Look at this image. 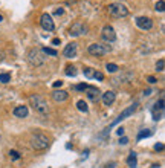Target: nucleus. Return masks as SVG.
Returning a JSON list of instances; mask_svg holds the SVG:
<instances>
[{
  "mask_svg": "<svg viewBox=\"0 0 165 168\" xmlns=\"http://www.w3.org/2000/svg\"><path fill=\"white\" fill-rule=\"evenodd\" d=\"M44 61H46V55L43 54L41 49H38V47H32V49L28 51V63H29L31 66L38 67V66H41Z\"/></svg>",
  "mask_w": 165,
  "mask_h": 168,
  "instance_id": "nucleus-2",
  "label": "nucleus"
},
{
  "mask_svg": "<svg viewBox=\"0 0 165 168\" xmlns=\"http://www.w3.org/2000/svg\"><path fill=\"white\" fill-rule=\"evenodd\" d=\"M2 20H3V17H2V15H0V21H2Z\"/></svg>",
  "mask_w": 165,
  "mask_h": 168,
  "instance_id": "nucleus-36",
  "label": "nucleus"
},
{
  "mask_svg": "<svg viewBox=\"0 0 165 168\" xmlns=\"http://www.w3.org/2000/svg\"><path fill=\"white\" fill-rule=\"evenodd\" d=\"M101 100H103V103H104V106H112L113 103H115V100H116V95H115V92H112V90H107L106 93H103L101 95Z\"/></svg>",
  "mask_w": 165,
  "mask_h": 168,
  "instance_id": "nucleus-14",
  "label": "nucleus"
},
{
  "mask_svg": "<svg viewBox=\"0 0 165 168\" xmlns=\"http://www.w3.org/2000/svg\"><path fill=\"white\" fill-rule=\"evenodd\" d=\"M51 97H52V100L55 101V103H64V101H67V98H69V93L66 92V90H58V89H55L52 93H51Z\"/></svg>",
  "mask_w": 165,
  "mask_h": 168,
  "instance_id": "nucleus-13",
  "label": "nucleus"
},
{
  "mask_svg": "<svg viewBox=\"0 0 165 168\" xmlns=\"http://www.w3.org/2000/svg\"><path fill=\"white\" fill-rule=\"evenodd\" d=\"M51 43H52L54 46H58L61 41H60V38H52V41H51Z\"/></svg>",
  "mask_w": 165,
  "mask_h": 168,
  "instance_id": "nucleus-34",
  "label": "nucleus"
},
{
  "mask_svg": "<svg viewBox=\"0 0 165 168\" xmlns=\"http://www.w3.org/2000/svg\"><path fill=\"white\" fill-rule=\"evenodd\" d=\"M89 32V26L86 25L84 21H77L74 23L69 29V35L70 37H81V35H86Z\"/></svg>",
  "mask_w": 165,
  "mask_h": 168,
  "instance_id": "nucleus-6",
  "label": "nucleus"
},
{
  "mask_svg": "<svg viewBox=\"0 0 165 168\" xmlns=\"http://www.w3.org/2000/svg\"><path fill=\"white\" fill-rule=\"evenodd\" d=\"M136 109H138V103H133L132 106H129L127 109H124V110L121 112V115H119V116H118V118L115 119V121L112 122V127H113V125H116L118 122H121V121H124V119H127L129 116H132V115H133V113L136 112Z\"/></svg>",
  "mask_w": 165,
  "mask_h": 168,
  "instance_id": "nucleus-7",
  "label": "nucleus"
},
{
  "mask_svg": "<svg viewBox=\"0 0 165 168\" xmlns=\"http://www.w3.org/2000/svg\"><path fill=\"white\" fill-rule=\"evenodd\" d=\"M116 133H118V136H124V128H122V127H119V128L116 130Z\"/></svg>",
  "mask_w": 165,
  "mask_h": 168,
  "instance_id": "nucleus-33",
  "label": "nucleus"
},
{
  "mask_svg": "<svg viewBox=\"0 0 165 168\" xmlns=\"http://www.w3.org/2000/svg\"><path fill=\"white\" fill-rule=\"evenodd\" d=\"M147 81H148L150 84H156V83H157V80H156V78L153 77V75H150V77H147Z\"/></svg>",
  "mask_w": 165,
  "mask_h": 168,
  "instance_id": "nucleus-31",
  "label": "nucleus"
},
{
  "mask_svg": "<svg viewBox=\"0 0 165 168\" xmlns=\"http://www.w3.org/2000/svg\"><path fill=\"white\" fill-rule=\"evenodd\" d=\"M63 12H64V9H63V8H60V9H55V15H63Z\"/></svg>",
  "mask_w": 165,
  "mask_h": 168,
  "instance_id": "nucleus-35",
  "label": "nucleus"
},
{
  "mask_svg": "<svg viewBox=\"0 0 165 168\" xmlns=\"http://www.w3.org/2000/svg\"><path fill=\"white\" fill-rule=\"evenodd\" d=\"M77 52H78V44L72 41V43L66 44L64 51H63V55H64L66 58H75V57H77Z\"/></svg>",
  "mask_w": 165,
  "mask_h": 168,
  "instance_id": "nucleus-12",
  "label": "nucleus"
},
{
  "mask_svg": "<svg viewBox=\"0 0 165 168\" xmlns=\"http://www.w3.org/2000/svg\"><path fill=\"white\" fill-rule=\"evenodd\" d=\"M148 136H151V130H148V128H145V130H141V132L138 133V141L144 139V138H148Z\"/></svg>",
  "mask_w": 165,
  "mask_h": 168,
  "instance_id": "nucleus-21",
  "label": "nucleus"
},
{
  "mask_svg": "<svg viewBox=\"0 0 165 168\" xmlns=\"http://www.w3.org/2000/svg\"><path fill=\"white\" fill-rule=\"evenodd\" d=\"M154 150H156V151H162V150H163V144H162V142H157L156 145H154Z\"/></svg>",
  "mask_w": 165,
  "mask_h": 168,
  "instance_id": "nucleus-29",
  "label": "nucleus"
},
{
  "mask_svg": "<svg viewBox=\"0 0 165 168\" xmlns=\"http://www.w3.org/2000/svg\"><path fill=\"white\" fill-rule=\"evenodd\" d=\"M87 89V84H84V83H81V84H75L74 86V90H78V92H84Z\"/></svg>",
  "mask_w": 165,
  "mask_h": 168,
  "instance_id": "nucleus-26",
  "label": "nucleus"
},
{
  "mask_svg": "<svg viewBox=\"0 0 165 168\" xmlns=\"http://www.w3.org/2000/svg\"><path fill=\"white\" fill-rule=\"evenodd\" d=\"M135 21H136V26L142 31H150L153 28V21L148 17H136Z\"/></svg>",
  "mask_w": 165,
  "mask_h": 168,
  "instance_id": "nucleus-11",
  "label": "nucleus"
},
{
  "mask_svg": "<svg viewBox=\"0 0 165 168\" xmlns=\"http://www.w3.org/2000/svg\"><path fill=\"white\" fill-rule=\"evenodd\" d=\"M127 163H129L130 168H136V153H135V151L130 153V156H129V159H127Z\"/></svg>",
  "mask_w": 165,
  "mask_h": 168,
  "instance_id": "nucleus-17",
  "label": "nucleus"
},
{
  "mask_svg": "<svg viewBox=\"0 0 165 168\" xmlns=\"http://www.w3.org/2000/svg\"><path fill=\"white\" fill-rule=\"evenodd\" d=\"M95 70H97V69H92V67H84V69H83V74H84V77H86V78L92 80V78H93V75H95Z\"/></svg>",
  "mask_w": 165,
  "mask_h": 168,
  "instance_id": "nucleus-16",
  "label": "nucleus"
},
{
  "mask_svg": "<svg viewBox=\"0 0 165 168\" xmlns=\"http://www.w3.org/2000/svg\"><path fill=\"white\" fill-rule=\"evenodd\" d=\"M77 107H78V110H80V112H84V113H87V112H89L87 103H86L84 100H80V101L77 103Z\"/></svg>",
  "mask_w": 165,
  "mask_h": 168,
  "instance_id": "nucleus-19",
  "label": "nucleus"
},
{
  "mask_svg": "<svg viewBox=\"0 0 165 168\" xmlns=\"http://www.w3.org/2000/svg\"><path fill=\"white\" fill-rule=\"evenodd\" d=\"M29 104L40 115H48V112H49L48 103H46V100L43 97H40V95H31L29 97Z\"/></svg>",
  "mask_w": 165,
  "mask_h": 168,
  "instance_id": "nucleus-1",
  "label": "nucleus"
},
{
  "mask_svg": "<svg viewBox=\"0 0 165 168\" xmlns=\"http://www.w3.org/2000/svg\"><path fill=\"white\" fill-rule=\"evenodd\" d=\"M101 95L103 93H101V90L98 87H95V86H87V89H86V97H87L89 101L98 103L101 100Z\"/></svg>",
  "mask_w": 165,
  "mask_h": 168,
  "instance_id": "nucleus-9",
  "label": "nucleus"
},
{
  "mask_svg": "<svg viewBox=\"0 0 165 168\" xmlns=\"http://www.w3.org/2000/svg\"><path fill=\"white\" fill-rule=\"evenodd\" d=\"M61 86H63V81H61V80H58V81L54 83V89H58V87H61Z\"/></svg>",
  "mask_w": 165,
  "mask_h": 168,
  "instance_id": "nucleus-32",
  "label": "nucleus"
},
{
  "mask_svg": "<svg viewBox=\"0 0 165 168\" xmlns=\"http://www.w3.org/2000/svg\"><path fill=\"white\" fill-rule=\"evenodd\" d=\"M93 78H95V80H98V81H103V80H104V74H103V72H98V70H95V75H93Z\"/></svg>",
  "mask_w": 165,
  "mask_h": 168,
  "instance_id": "nucleus-28",
  "label": "nucleus"
},
{
  "mask_svg": "<svg viewBox=\"0 0 165 168\" xmlns=\"http://www.w3.org/2000/svg\"><path fill=\"white\" fill-rule=\"evenodd\" d=\"M0 81H2L3 84L9 83V81H11V74H8V72H3V74H0Z\"/></svg>",
  "mask_w": 165,
  "mask_h": 168,
  "instance_id": "nucleus-23",
  "label": "nucleus"
},
{
  "mask_svg": "<svg viewBox=\"0 0 165 168\" xmlns=\"http://www.w3.org/2000/svg\"><path fill=\"white\" fill-rule=\"evenodd\" d=\"M14 116H17V118H26L28 115H29V110H28V107L26 106H17L15 109H14Z\"/></svg>",
  "mask_w": 165,
  "mask_h": 168,
  "instance_id": "nucleus-15",
  "label": "nucleus"
},
{
  "mask_svg": "<svg viewBox=\"0 0 165 168\" xmlns=\"http://www.w3.org/2000/svg\"><path fill=\"white\" fill-rule=\"evenodd\" d=\"M112 51V46L110 44H103V43H92L87 47V52L90 55H95V57H103L106 54H109Z\"/></svg>",
  "mask_w": 165,
  "mask_h": 168,
  "instance_id": "nucleus-5",
  "label": "nucleus"
},
{
  "mask_svg": "<svg viewBox=\"0 0 165 168\" xmlns=\"http://www.w3.org/2000/svg\"><path fill=\"white\" fill-rule=\"evenodd\" d=\"M9 156H11V159H12V160L20 159V153H18V151H15V150H11V151H9Z\"/></svg>",
  "mask_w": 165,
  "mask_h": 168,
  "instance_id": "nucleus-27",
  "label": "nucleus"
},
{
  "mask_svg": "<svg viewBox=\"0 0 165 168\" xmlns=\"http://www.w3.org/2000/svg\"><path fill=\"white\" fill-rule=\"evenodd\" d=\"M154 9H156L157 12H163V9H165V3H163V0H159V2L156 3V6H154Z\"/></svg>",
  "mask_w": 165,
  "mask_h": 168,
  "instance_id": "nucleus-24",
  "label": "nucleus"
},
{
  "mask_svg": "<svg viewBox=\"0 0 165 168\" xmlns=\"http://www.w3.org/2000/svg\"><path fill=\"white\" fill-rule=\"evenodd\" d=\"M101 38H103L104 41H107V43H113V41L116 40V32H115V29H113L110 25H106V26L103 28V31H101Z\"/></svg>",
  "mask_w": 165,
  "mask_h": 168,
  "instance_id": "nucleus-10",
  "label": "nucleus"
},
{
  "mask_svg": "<svg viewBox=\"0 0 165 168\" xmlns=\"http://www.w3.org/2000/svg\"><path fill=\"white\" fill-rule=\"evenodd\" d=\"M107 12L109 15L115 17V18H121V17H127L129 15V9L124 3H119V2H115V3H110L107 6Z\"/></svg>",
  "mask_w": 165,
  "mask_h": 168,
  "instance_id": "nucleus-3",
  "label": "nucleus"
},
{
  "mask_svg": "<svg viewBox=\"0 0 165 168\" xmlns=\"http://www.w3.org/2000/svg\"><path fill=\"white\" fill-rule=\"evenodd\" d=\"M43 54L44 55H52V57H57L58 55V52L55 51V49H52V47H48V46H46V47H43Z\"/></svg>",
  "mask_w": 165,
  "mask_h": 168,
  "instance_id": "nucleus-20",
  "label": "nucleus"
},
{
  "mask_svg": "<svg viewBox=\"0 0 165 168\" xmlns=\"http://www.w3.org/2000/svg\"><path fill=\"white\" fill-rule=\"evenodd\" d=\"M163 67H165V61H163V58H160V60L156 63V70H157V72H162Z\"/></svg>",
  "mask_w": 165,
  "mask_h": 168,
  "instance_id": "nucleus-25",
  "label": "nucleus"
},
{
  "mask_svg": "<svg viewBox=\"0 0 165 168\" xmlns=\"http://www.w3.org/2000/svg\"><path fill=\"white\" fill-rule=\"evenodd\" d=\"M64 72H66L67 77H75V75H77V67H75V66H67Z\"/></svg>",
  "mask_w": 165,
  "mask_h": 168,
  "instance_id": "nucleus-22",
  "label": "nucleus"
},
{
  "mask_svg": "<svg viewBox=\"0 0 165 168\" xmlns=\"http://www.w3.org/2000/svg\"><path fill=\"white\" fill-rule=\"evenodd\" d=\"M106 70L109 72V74H115V72L119 70V67H118V64H115V63H107L106 64Z\"/></svg>",
  "mask_w": 165,
  "mask_h": 168,
  "instance_id": "nucleus-18",
  "label": "nucleus"
},
{
  "mask_svg": "<svg viewBox=\"0 0 165 168\" xmlns=\"http://www.w3.org/2000/svg\"><path fill=\"white\" fill-rule=\"evenodd\" d=\"M31 147H32L34 150H37V151L46 150V148L49 147V139H48V136H44V135H41V133L34 135V136L31 138Z\"/></svg>",
  "mask_w": 165,
  "mask_h": 168,
  "instance_id": "nucleus-4",
  "label": "nucleus"
},
{
  "mask_svg": "<svg viewBox=\"0 0 165 168\" xmlns=\"http://www.w3.org/2000/svg\"><path fill=\"white\" fill-rule=\"evenodd\" d=\"M40 25H41V28L44 31H48V32H51V31L55 29V23H54L51 14H48V12L41 14V17H40Z\"/></svg>",
  "mask_w": 165,
  "mask_h": 168,
  "instance_id": "nucleus-8",
  "label": "nucleus"
},
{
  "mask_svg": "<svg viewBox=\"0 0 165 168\" xmlns=\"http://www.w3.org/2000/svg\"><path fill=\"white\" fill-rule=\"evenodd\" d=\"M119 144H121V145H127V144H129V138H125V136H121V139H119Z\"/></svg>",
  "mask_w": 165,
  "mask_h": 168,
  "instance_id": "nucleus-30",
  "label": "nucleus"
}]
</instances>
